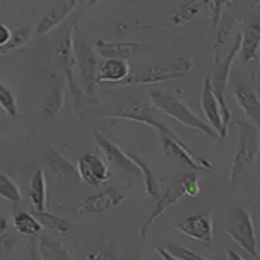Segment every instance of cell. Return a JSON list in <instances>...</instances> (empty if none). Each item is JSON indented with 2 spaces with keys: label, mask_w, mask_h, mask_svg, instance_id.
Instances as JSON below:
<instances>
[{
  "label": "cell",
  "mask_w": 260,
  "mask_h": 260,
  "mask_svg": "<svg viewBox=\"0 0 260 260\" xmlns=\"http://www.w3.org/2000/svg\"><path fill=\"white\" fill-rule=\"evenodd\" d=\"M238 143L230 168V184L234 185L249 168L255 165L260 153V128L249 122H238Z\"/></svg>",
  "instance_id": "obj_2"
},
{
  "label": "cell",
  "mask_w": 260,
  "mask_h": 260,
  "mask_svg": "<svg viewBox=\"0 0 260 260\" xmlns=\"http://www.w3.org/2000/svg\"><path fill=\"white\" fill-rule=\"evenodd\" d=\"M28 199L35 211L46 210L47 207V185H46V174L43 169H36L32 173L31 184L28 189Z\"/></svg>",
  "instance_id": "obj_21"
},
{
  "label": "cell",
  "mask_w": 260,
  "mask_h": 260,
  "mask_svg": "<svg viewBox=\"0 0 260 260\" xmlns=\"http://www.w3.org/2000/svg\"><path fill=\"white\" fill-rule=\"evenodd\" d=\"M185 195V187L182 184V181L179 179L177 182H174L171 187H168V189L165 190V193H161L156 197V203H154V207L151 210V213L146 216V219L143 221L142 228H140V238L145 239L146 234H148L150 228L156 223V219L165 213V211L174 205L176 202H179L182 197Z\"/></svg>",
  "instance_id": "obj_14"
},
{
  "label": "cell",
  "mask_w": 260,
  "mask_h": 260,
  "mask_svg": "<svg viewBox=\"0 0 260 260\" xmlns=\"http://www.w3.org/2000/svg\"><path fill=\"white\" fill-rule=\"evenodd\" d=\"M258 47H260V18H255L246 26L241 39L239 54L242 63H249L250 60H254L258 54Z\"/></svg>",
  "instance_id": "obj_20"
},
{
  "label": "cell",
  "mask_w": 260,
  "mask_h": 260,
  "mask_svg": "<svg viewBox=\"0 0 260 260\" xmlns=\"http://www.w3.org/2000/svg\"><path fill=\"white\" fill-rule=\"evenodd\" d=\"M234 98L242 112L246 114V117L260 128V100L257 93L247 85L238 83L234 86Z\"/></svg>",
  "instance_id": "obj_19"
},
{
  "label": "cell",
  "mask_w": 260,
  "mask_h": 260,
  "mask_svg": "<svg viewBox=\"0 0 260 260\" xmlns=\"http://www.w3.org/2000/svg\"><path fill=\"white\" fill-rule=\"evenodd\" d=\"M176 230L181 233L182 236L195 239L203 244H211L215 239L213 234V219H211V210L208 208L207 211L199 215L189 216L184 219L182 223H179L174 226Z\"/></svg>",
  "instance_id": "obj_11"
},
{
  "label": "cell",
  "mask_w": 260,
  "mask_h": 260,
  "mask_svg": "<svg viewBox=\"0 0 260 260\" xmlns=\"http://www.w3.org/2000/svg\"><path fill=\"white\" fill-rule=\"evenodd\" d=\"M75 55H77V65L83 81L85 91L89 101L94 100V86L98 85L96 75H98V57L93 47L86 46L85 43L75 44Z\"/></svg>",
  "instance_id": "obj_9"
},
{
  "label": "cell",
  "mask_w": 260,
  "mask_h": 260,
  "mask_svg": "<svg viewBox=\"0 0 260 260\" xmlns=\"http://www.w3.org/2000/svg\"><path fill=\"white\" fill-rule=\"evenodd\" d=\"M15 244H16V239L10 231H5L4 234H0V258L7 255L8 252L15 247Z\"/></svg>",
  "instance_id": "obj_33"
},
{
  "label": "cell",
  "mask_w": 260,
  "mask_h": 260,
  "mask_svg": "<svg viewBox=\"0 0 260 260\" xmlns=\"http://www.w3.org/2000/svg\"><path fill=\"white\" fill-rule=\"evenodd\" d=\"M181 181L185 187V195H190V197H197L200 193V187H199V176L195 174V171L192 173H185L182 174Z\"/></svg>",
  "instance_id": "obj_32"
},
{
  "label": "cell",
  "mask_w": 260,
  "mask_h": 260,
  "mask_svg": "<svg viewBox=\"0 0 260 260\" xmlns=\"http://www.w3.org/2000/svg\"><path fill=\"white\" fill-rule=\"evenodd\" d=\"M233 4V0H211V28L213 31H216L219 20H221V15L224 13V10Z\"/></svg>",
  "instance_id": "obj_31"
},
{
  "label": "cell",
  "mask_w": 260,
  "mask_h": 260,
  "mask_svg": "<svg viewBox=\"0 0 260 260\" xmlns=\"http://www.w3.org/2000/svg\"><path fill=\"white\" fill-rule=\"evenodd\" d=\"M224 233L238 244L239 249H242L250 258H258L257 250V238H255V224L252 215L244 208L236 205L228 215V226L224 228Z\"/></svg>",
  "instance_id": "obj_4"
},
{
  "label": "cell",
  "mask_w": 260,
  "mask_h": 260,
  "mask_svg": "<svg viewBox=\"0 0 260 260\" xmlns=\"http://www.w3.org/2000/svg\"><path fill=\"white\" fill-rule=\"evenodd\" d=\"M257 57H258V63H260V47H258V54H257Z\"/></svg>",
  "instance_id": "obj_35"
},
{
  "label": "cell",
  "mask_w": 260,
  "mask_h": 260,
  "mask_svg": "<svg viewBox=\"0 0 260 260\" xmlns=\"http://www.w3.org/2000/svg\"><path fill=\"white\" fill-rule=\"evenodd\" d=\"M75 10H77V0H65L60 5L47 10V13L36 24L35 32L38 36L47 35L49 31H52L54 28L60 26L62 23L67 21L70 18V15L75 13Z\"/></svg>",
  "instance_id": "obj_16"
},
{
  "label": "cell",
  "mask_w": 260,
  "mask_h": 260,
  "mask_svg": "<svg viewBox=\"0 0 260 260\" xmlns=\"http://www.w3.org/2000/svg\"><path fill=\"white\" fill-rule=\"evenodd\" d=\"M80 18V13L75 12V15L72 16V20L69 23H65V26L59 32V39L52 51L54 62L59 65L65 80H67L69 91L72 94L73 106L75 111L80 116L81 109H83V91L81 86L75 78V65H77V55H75V43H73V32H75V24Z\"/></svg>",
  "instance_id": "obj_1"
},
{
  "label": "cell",
  "mask_w": 260,
  "mask_h": 260,
  "mask_svg": "<svg viewBox=\"0 0 260 260\" xmlns=\"http://www.w3.org/2000/svg\"><path fill=\"white\" fill-rule=\"evenodd\" d=\"M39 255L44 260H70L72 254L69 249L49 236H43L39 241Z\"/></svg>",
  "instance_id": "obj_23"
},
{
  "label": "cell",
  "mask_w": 260,
  "mask_h": 260,
  "mask_svg": "<svg viewBox=\"0 0 260 260\" xmlns=\"http://www.w3.org/2000/svg\"><path fill=\"white\" fill-rule=\"evenodd\" d=\"M241 39H242V35H239L238 38H236L233 47L230 49V52H228L224 57V60L219 63V67L210 75L211 88H213V93L216 96L219 106H221L223 127H224L226 132H228V128H230V120L233 117V112L230 108H228V103H226V91H228V83H230V73L233 69V63H234L236 57H238V54L241 51Z\"/></svg>",
  "instance_id": "obj_5"
},
{
  "label": "cell",
  "mask_w": 260,
  "mask_h": 260,
  "mask_svg": "<svg viewBox=\"0 0 260 260\" xmlns=\"http://www.w3.org/2000/svg\"><path fill=\"white\" fill-rule=\"evenodd\" d=\"M150 100L154 108L159 109L162 114H166V116L173 117L184 127H189L203 135L219 140V135L216 130L211 127L208 122H203L200 117H197V114H195L184 101L179 100L177 96L165 93V91H151Z\"/></svg>",
  "instance_id": "obj_3"
},
{
  "label": "cell",
  "mask_w": 260,
  "mask_h": 260,
  "mask_svg": "<svg viewBox=\"0 0 260 260\" xmlns=\"http://www.w3.org/2000/svg\"><path fill=\"white\" fill-rule=\"evenodd\" d=\"M159 142L162 145V150H165L166 154H173L181 162H184L185 166H189L192 171H210L211 169V162L195 156V154L187 148L185 143L179 138V135H176L169 127L166 130L158 134Z\"/></svg>",
  "instance_id": "obj_7"
},
{
  "label": "cell",
  "mask_w": 260,
  "mask_h": 260,
  "mask_svg": "<svg viewBox=\"0 0 260 260\" xmlns=\"http://www.w3.org/2000/svg\"><path fill=\"white\" fill-rule=\"evenodd\" d=\"M47 165L52 169V173L60 176V177H75L78 176L77 168L72 165V162L62 156V154L57 151L55 148H49L47 150Z\"/></svg>",
  "instance_id": "obj_25"
},
{
  "label": "cell",
  "mask_w": 260,
  "mask_h": 260,
  "mask_svg": "<svg viewBox=\"0 0 260 260\" xmlns=\"http://www.w3.org/2000/svg\"><path fill=\"white\" fill-rule=\"evenodd\" d=\"M13 226L20 234L28 236V238H35V236L43 233V226L38 221L35 213H28V211H18V213H15Z\"/></svg>",
  "instance_id": "obj_24"
},
{
  "label": "cell",
  "mask_w": 260,
  "mask_h": 260,
  "mask_svg": "<svg viewBox=\"0 0 260 260\" xmlns=\"http://www.w3.org/2000/svg\"><path fill=\"white\" fill-rule=\"evenodd\" d=\"M0 108H2L10 117H16L20 114L18 101H16L15 94L4 83H0Z\"/></svg>",
  "instance_id": "obj_30"
},
{
  "label": "cell",
  "mask_w": 260,
  "mask_h": 260,
  "mask_svg": "<svg viewBox=\"0 0 260 260\" xmlns=\"http://www.w3.org/2000/svg\"><path fill=\"white\" fill-rule=\"evenodd\" d=\"M200 8H202V0H190V2L184 4L173 15V23L177 24V26H182V24L190 23L195 16L200 13Z\"/></svg>",
  "instance_id": "obj_27"
},
{
  "label": "cell",
  "mask_w": 260,
  "mask_h": 260,
  "mask_svg": "<svg viewBox=\"0 0 260 260\" xmlns=\"http://www.w3.org/2000/svg\"><path fill=\"white\" fill-rule=\"evenodd\" d=\"M130 75V65L125 59H103L98 65V83H122Z\"/></svg>",
  "instance_id": "obj_18"
},
{
  "label": "cell",
  "mask_w": 260,
  "mask_h": 260,
  "mask_svg": "<svg viewBox=\"0 0 260 260\" xmlns=\"http://www.w3.org/2000/svg\"><path fill=\"white\" fill-rule=\"evenodd\" d=\"M35 216L38 218V221L43 226V230L49 233H57V234H72L73 231V223L69 219L60 218L57 215L47 213L46 210L35 211Z\"/></svg>",
  "instance_id": "obj_22"
},
{
  "label": "cell",
  "mask_w": 260,
  "mask_h": 260,
  "mask_svg": "<svg viewBox=\"0 0 260 260\" xmlns=\"http://www.w3.org/2000/svg\"><path fill=\"white\" fill-rule=\"evenodd\" d=\"M200 108L203 111V116H205L207 122L218 132L219 142H224L228 132H226L224 127H223L221 106H219L216 96L213 93V88H211V80H210V77H207L205 80H203L202 98H200Z\"/></svg>",
  "instance_id": "obj_13"
},
{
  "label": "cell",
  "mask_w": 260,
  "mask_h": 260,
  "mask_svg": "<svg viewBox=\"0 0 260 260\" xmlns=\"http://www.w3.org/2000/svg\"><path fill=\"white\" fill-rule=\"evenodd\" d=\"M165 250L168 252V258L171 260H205L207 257H203L200 254H195L190 249H187L184 246H177L174 242H168L165 246Z\"/></svg>",
  "instance_id": "obj_29"
},
{
  "label": "cell",
  "mask_w": 260,
  "mask_h": 260,
  "mask_svg": "<svg viewBox=\"0 0 260 260\" xmlns=\"http://www.w3.org/2000/svg\"><path fill=\"white\" fill-rule=\"evenodd\" d=\"M93 137H94L98 146H100V150L103 151L104 158H106V161L109 162V165L116 166L117 169L125 171V173H128V174L142 176V171H140V168L137 166V162L130 158V154L122 150L119 145L111 142L109 138L104 137L101 132H94Z\"/></svg>",
  "instance_id": "obj_12"
},
{
  "label": "cell",
  "mask_w": 260,
  "mask_h": 260,
  "mask_svg": "<svg viewBox=\"0 0 260 260\" xmlns=\"http://www.w3.org/2000/svg\"><path fill=\"white\" fill-rule=\"evenodd\" d=\"M130 158H132L135 162H137V166L140 168L142 171V176H143V182H145V192L146 195H150V197L153 199H156L158 195H159V182H158V179L156 176H154V173L150 169V166L146 165V162L143 159H140L137 156V154H130Z\"/></svg>",
  "instance_id": "obj_26"
},
{
  "label": "cell",
  "mask_w": 260,
  "mask_h": 260,
  "mask_svg": "<svg viewBox=\"0 0 260 260\" xmlns=\"http://www.w3.org/2000/svg\"><path fill=\"white\" fill-rule=\"evenodd\" d=\"M5 231H8V221L5 216L0 215V234H4Z\"/></svg>",
  "instance_id": "obj_34"
},
{
  "label": "cell",
  "mask_w": 260,
  "mask_h": 260,
  "mask_svg": "<svg viewBox=\"0 0 260 260\" xmlns=\"http://www.w3.org/2000/svg\"><path fill=\"white\" fill-rule=\"evenodd\" d=\"M93 49L103 59H125V60L137 55H142L146 51V47L138 43H128V41L109 43V41L104 39H98Z\"/></svg>",
  "instance_id": "obj_15"
},
{
  "label": "cell",
  "mask_w": 260,
  "mask_h": 260,
  "mask_svg": "<svg viewBox=\"0 0 260 260\" xmlns=\"http://www.w3.org/2000/svg\"><path fill=\"white\" fill-rule=\"evenodd\" d=\"M127 199V189L124 187H109L96 195H89L75 207L77 213H106L120 205Z\"/></svg>",
  "instance_id": "obj_8"
},
{
  "label": "cell",
  "mask_w": 260,
  "mask_h": 260,
  "mask_svg": "<svg viewBox=\"0 0 260 260\" xmlns=\"http://www.w3.org/2000/svg\"><path fill=\"white\" fill-rule=\"evenodd\" d=\"M51 80H49V93L43 104V114L46 117H52L63 106L65 98V86H67V80H65L63 73H51Z\"/></svg>",
  "instance_id": "obj_17"
},
{
  "label": "cell",
  "mask_w": 260,
  "mask_h": 260,
  "mask_svg": "<svg viewBox=\"0 0 260 260\" xmlns=\"http://www.w3.org/2000/svg\"><path fill=\"white\" fill-rule=\"evenodd\" d=\"M77 171L81 181L91 187H100L108 182L111 177L109 162L104 161L101 156H96V154H91V153L83 154V156L78 159Z\"/></svg>",
  "instance_id": "obj_10"
},
{
  "label": "cell",
  "mask_w": 260,
  "mask_h": 260,
  "mask_svg": "<svg viewBox=\"0 0 260 260\" xmlns=\"http://www.w3.org/2000/svg\"><path fill=\"white\" fill-rule=\"evenodd\" d=\"M0 199H4L10 203L21 202V190L12 177L0 173Z\"/></svg>",
  "instance_id": "obj_28"
},
{
  "label": "cell",
  "mask_w": 260,
  "mask_h": 260,
  "mask_svg": "<svg viewBox=\"0 0 260 260\" xmlns=\"http://www.w3.org/2000/svg\"><path fill=\"white\" fill-rule=\"evenodd\" d=\"M193 70V59L192 57H181L176 63L166 65V67H156L151 69L140 77H132L124 80V85H154V83H162V81L176 80L190 75Z\"/></svg>",
  "instance_id": "obj_6"
}]
</instances>
